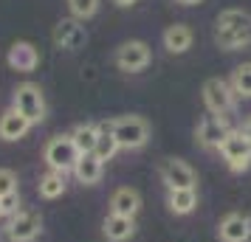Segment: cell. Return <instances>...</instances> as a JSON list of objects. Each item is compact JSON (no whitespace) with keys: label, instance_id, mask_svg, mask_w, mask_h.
I'll use <instances>...</instances> for the list:
<instances>
[{"label":"cell","instance_id":"1","mask_svg":"<svg viewBox=\"0 0 251 242\" xmlns=\"http://www.w3.org/2000/svg\"><path fill=\"white\" fill-rule=\"evenodd\" d=\"M215 43L223 51H240L251 45V14L243 9H226L217 14Z\"/></svg>","mask_w":251,"mask_h":242},{"label":"cell","instance_id":"2","mask_svg":"<svg viewBox=\"0 0 251 242\" xmlns=\"http://www.w3.org/2000/svg\"><path fill=\"white\" fill-rule=\"evenodd\" d=\"M107 127L113 132L119 150H141L150 141V124L141 115H119Z\"/></svg>","mask_w":251,"mask_h":242},{"label":"cell","instance_id":"3","mask_svg":"<svg viewBox=\"0 0 251 242\" xmlns=\"http://www.w3.org/2000/svg\"><path fill=\"white\" fill-rule=\"evenodd\" d=\"M12 107L20 115H25L31 124H40L46 118V96H43V88L34 85V82H23L17 85V90L12 96Z\"/></svg>","mask_w":251,"mask_h":242},{"label":"cell","instance_id":"4","mask_svg":"<svg viewBox=\"0 0 251 242\" xmlns=\"http://www.w3.org/2000/svg\"><path fill=\"white\" fill-rule=\"evenodd\" d=\"M43 158H46L48 169L68 175V172H74V166H76V161H79V150L74 147L71 135H54V138L46 144Z\"/></svg>","mask_w":251,"mask_h":242},{"label":"cell","instance_id":"5","mask_svg":"<svg viewBox=\"0 0 251 242\" xmlns=\"http://www.w3.org/2000/svg\"><path fill=\"white\" fill-rule=\"evenodd\" d=\"M40 234H43V217H40V211H31V208H20L6 222L9 242H34Z\"/></svg>","mask_w":251,"mask_h":242},{"label":"cell","instance_id":"6","mask_svg":"<svg viewBox=\"0 0 251 242\" xmlns=\"http://www.w3.org/2000/svg\"><path fill=\"white\" fill-rule=\"evenodd\" d=\"M203 104L206 110L212 115H223L231 113L234 110V90H231V85L226 79H220V76H212V79L203 82Z\"/></svg>","mask_w":251,"mask_h":242},{"label":"cell","instance_id":"7","mask_svg":"<svg viewBox=\"0 0 251 242\" xmlns=\"http://www.w3.org/2000/svg\"><path fill=\"white\" fill-rule=\"evenodd\" d=\"M220 155H223V161L228 163L231 172H246L251 166V141L240 130H231L226 141L220 144Z\"/></svg>","mask_w":251,"mask_h":242},{"label":"cell","instance_id":"8","mask_svg":"<svg viewBox=\"0 0 251 242\" xmlns=\"http://www.w3.org/2000/svg\"><path fill=\"white\" fill-rule=\"evenodd\" d=\"M150 45L147 43H141V40H130L125 45L116 48V68L125 70V73H138V70H144L150 65Z\"/></svg>","mask_w":251,"mask_h":242},{"label":"cell","instance_id":"9","mask_svg":"<svg viewBox=\"0 0 251 242\" xmlns=\"http://www.w3.org/2000/svg\"><path fill=\"white\" fill-rule=\"evenodd\" d=\"M161 180L167 183V189H195L198 186V175L186 161L181 158H164L158 166Z\"/></svg>","mask_w":251,"mask_h":242},{"label":"cell","instance_id":"10","mask_svg":"<svg viewBox=\"0 0 251 242\" xmlns=\"http://www.w3.org/2000/svg\"><path fill=\"white\" fill-rule=\"evenodd\" d=\"M88 43V31H85V25L82 20L76 17H68V20H59L57 28H54V45L62 48V51H79L85 48Z\"/></svg>","mask_w":251,"mask_h":242},{"label":"cell","instance_id":"11","mask_svg":"<svg viewBox=\"0 0 251 242\" xmlns=\"http://www.w3.org/2000/svg\"><path fill=\"white\" fill-rule=\"evenodd\" d=\"M231 132L226 124V118L223 115H203L201 118V124H198V141L209 147V150H220V144L226 141V135Z\"/></svg>","mask_w":251,"mask_h":242},{"label":"cell","instance_id":"12","mask_svg":"<svg viewBox=\"0 0 251 242\" xmlns=\"http://www.w3.org/2000/svg\"><path fill=\"white\" fill-rule=\"evenodd\" d=\"M217 237H220V242H246L251 237V217L240 214V211L226 214L217 225Z\"/></svg>","mask_w":251,"mask_h":242},{"label":"cell","instance_id":"13","mask_svg":"<svg viewBox=\"0 0 251 242\" xmlns=\"http://www.w3.org/2000/svg\"><path fill=\"white\" fill-rule=\"evenodd\" d=\"M141 211V195L133 186H122L110 195V214H119V217H133Z\"/></svg>","mask_w":251,"mask_h":242},{"label":"cell","instance_id":"14","mask_svg":"<svg viewBox=\"0 0 251 242\" xmlns=\"http://www.w3.org/2000/svg\"><path fill=\"white\" fill-rule=\"evenodd\" d=\"M6 62L12 65L17 73H31L40 65V51L31 43H14L6 54Z\"/></svg>","mask_w":251,"mask_h":242},{"label":"cell","instance_id":"15","mask_svg":"<svg viewBox=\"0 0 251 242\" xmlns=\"http://www.w3.org/2000/svg\"><path fill=\"white\" fill-rule=\"evenodd\" d=\"M34 127L25 115H20L17 110H6V113L0 115V138L3 141H20L25 138V132Z\"/></svg>","mask_w":251,"mask_h":242},{"label":"cell","instance_id":"16","mask_svg":"<svg viewBox=\"0 0 251 242\" xmlns=\"http://www.w3.org/2000/svg\"><path fill=\"white\" fill-rule=\"evenodd\" d=\"M102 234L107 242H127L136 234V220L133 217H119V214H107L102 222Z\"/></svg>","mask_w":251,"mask_h":242},{"label":"cell","instance_id":"17","mask_svg":"<svg viewBox=\"0 0 251 242\" xmlns=\"http://www.w3.org/2000/svg\"><path fill=\"white\" fill-rule=\"evenodd\" d=\"M102 169H104V163L99 161L93 152H88V155H79V161L74 166V177H76L82 186H93V183L102 180Z\"/></svg>","mask_w":251,"mask_h":242},{"label":"cell","instance_id":"18","mask_svg":"<svg viewBox=\"0 0 251 242\" xmlns=\"http://www.w3.org/2000/svg\"><path fill=\"white\" fill-rule=\"evenodd\" d=\"M164 48L170 54H186L192 48V28L183 23H175L164 31Z\"/></svg>","mask_w":251,"mask_h":242},{"label":"cell","instance_id":"19","mask_svg":"<svg viewBox=\"0 0 251 242\" xmlns=\"http://www.w3.org/2000/svg\"><path fill=\"white\" fill-rule=\"evenodd\" d=\"M167 206H170L172 214L186 217V214H192L195 208H198V192L195 189H170Z\"/></svg>","mask_w":251,"mask_h":242},{"label":"cell","instance_id":"20","mask_svg":"<svg viewBox=\"0 0 251 242\" xmlns=\"http://www.w3.org/2000/svg\"><path fill=\"white\" fill-rule=\"evenodd\" d=\"M99 130L96 124H91V121H85V124H76L74 127V132H71V141H74V147L79 150V155H88V152H93V147H96V138H99Z\"/></svg>","mask_w":251,"mask_h":242},{"label":"cell","instance_id":"21","mask_svg":"<svg viewBox=\"0 0 251 242\" xmlns=\"http://www.w3.org/2000/svg\"><path fill=\"white\" fill-rule=\"evenodd\" d=\"M65 189H68V180H65L62 172L48 169V172L40 177V197H43V200H57V197L65 195Z\"/></svg>","mask_w":251,"mask_h":242},{"label":"cell","instance_id":"22","mask_svg":"<svg viewBox=\"0 0 251 242\" xmlns=\"http://www.w3.org/2000/svg\"><path fill=\"white\" fill-rule=\"evenodd\" d=\"M116 152H119V144H116L113 132H110V127L104 124L102 130H99V138H96V147H93V155L99 158V161H113Z\"/></svg>","mask_w":251,"mask_h":242},{"label":"cell","instance_id":"23","mask_svg":"<svg viewBox=\"0 0 251 242\" xmlns=\"http://www.w3.org/2000/svg\"><path fill=\"white\" fill-rule=\"evenodd\" d=\"M231 90H234V96H246V99H251V62H243V65H237L234 68V73H231Z\"/></svg>","mask_w":251,"mask_h":242},{"label":"cell","instance_id":"24","mask_svg":"<svg viewBox=\"0 0 251 242\" xmlns=\"http://www.w3.org/2000/svg\"><path fill=\"white\" fill-rule=\"evenodd\" d=\"M68 9L76 20H88L99 12V0H68Z\"/></svg>","mask_w":251,"mask_h":242},{"label":"cell","instance_id":"25","mask_svg":"<svg viewBox=\"0 0 251 242\" xmlns=\"http://www.w3.org/2000/svg\"><path fill=\"white\" fill-rule=\"evenodd\" d=\"M17 192V172L14 169H0V197Z\"/></svg>","mask_w":251,"mask_h":242},{"label":"cell","instance_id":"26","mask_svg":"<svg viewBox=\"0 0 251 242\" xmlns=\"http://www.w3.org/2000/svg\"><path fill=\"white\" fill-rule=\"evenodd\" d=\"M0 208H3V217H12V214H17V211H20V195L14 192V195L0 197Z\"/></svg>","mask_w":251,"mask_h":242},{"label":"cell","instance_id":"27","mask_svg":"<svg viewBox=\"0 0 251 242\" xmlns=\"http://www.w3.org/2000/svg\"><path fill=\"white\" fill-rule=\"evenodd\" d=\"M240 132H243V135H246V138L251 141V115L246 118V121H243V127H240Z\"/></svg>","mask_w":251,"mask_h":242},{"label":"cell","instance_id":"28","mask_svg":"<svg viewBox=\"0 0 251 242\" xmlns=\"http://www.w3.org/2000/svg\"><path fill=\"white\" fill-rule=\"evenodd\" d=\"M116 6H119V9H130V6H136V0H113Z\"/></svg>","mask_w":251,"mask_h":242},{"label":"cell","instance_id":"29","mask_svg":"<svg viewBox=\"0 0 251 242\" xmlns=\"http://www.w3.org/2000/svg\"><path fill=\"white\" fill-rule=\"evenodd\" d=\"M178 3H181V6H198L201 0H178Z\"/></svg>","mask_w":251,"mask_h":242},{"label":"cell","instance_id":"30","mask_svg":"<svg viewBox=\"0 0 251 242\" xmlns=\"http://www.w3.org/2000/svg\"><path fill=\"white\" fill-rule=\"evenodd\" d=\"M0 217H3V208H0Z\"/></svg>","mask_w":251,"mask_h":242}]
</instances>
